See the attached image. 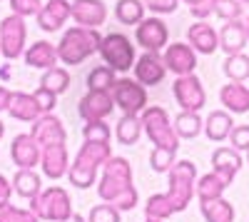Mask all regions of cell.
<instances>
[{
  "mask_svg": "<svg viewBox=\"0 0 249 222\" xmlns=\"http://www.w3.org/2000/svg\"><path fill=\"white\" fill-rule=\"evenodd\" d=\"M172 128H175V135H177L179 140H192V137H197V135L202 132L204 123H202L199 112H179V115L175 117Z\"/></svg>",
  "mask_w": 249,
  "mask_h": 222,
  "instance_id": "obj_32",
  "label": "cell"
},
{
  "mask_svg": "<svg viewBox=\"0 0 249 222\" xmlns=\"http://www.w3.org/2000/svg\"><path fill=\"white\" fill-rule=\"evenodd\" d=\"M219 100L222 105L230 110V112H249V88L242 85V83H230L219 90Z\"/></svg>",
  "mask_w": 249,
  "mask_h": 222,
  "instance_id": "obj_26",
  "label": "cell"
},
{
  "mask_svg": "<svg viewBox=\"0 0 249 222\" xmlns=\"http://www.w3.org/2000/svg\"><path fill=\"white\" fill-rule=\"evenodd\" d=\"M239 3H244V5H249V0H239Z\"/></svg>",
  "mask_w": 249,
  "mask_h": 222,
  "instance_id": "obj_55",
  "label": "cell"
},
{
  "mask_svg": "<svg viewBox=\"0 0 249 222\" xmlns=\"http://www.w3.org/2000/svg\"><path fill=\"white\" fill-rule=\"evenodd\" d=\"M164 68L170 73H175L177 77L182 75H195V68H197V53L187 45V43H172L164 48Z\"/></svg>",
  "mask_w": 249,
  "mask_h": 222,
  "instance_id": "obj_12",
  "label": "cell"
},
{
  "mask_svg": "<svg viewBox=\"0 0 249 222\" xmlns=\"http://www.w3.org/2000/svg\"><path fill=\"white\" fill-rule=\"evenodd\" d=\"M142 135V123H140V115H122L120 123L115 125V137L120 145H137V140Z\"/></svg>",
  "mask_w": 249,
  "mask_h": 222,
  "instance_id": "obj_29",
  "label": "cell"
},
{
  "mask_svg": "<svg viewBox=\"0 0 249 222\" xmlns=\"http://www.w3.org/2000/svg\"><path fill=\"white\" fill-rule=\"evenodd\" d=\"M217 37H219V48H222L227 55H237V53H242L244 45L249 43L242 20H232V23H224L222 30L217 33Z\"/></svg>",
  "mask_w": 249,
  "mask_h": 222,
  "instance_id": "obj_22",
  "label": "cell"
},
{
  "mask_svg": "<svg viewBox=\"0 0 249 222\" xmlns=\"http://www.w3.org/2000/svg\"><path fill=\"white\" fill-rule=\"evenodd\" d=\"M70 18L80 28L97 30V25L107 20V5L102 0H75V3H70Z\"/></svg>",
  "mask_w": 249,
  "mask_h": 222,
  "instance_id": "obj_13",
  "label": "cell"
},
{
  "mask_svg": "<svg viewBox=\"0 0 249 222\" xmlns=\"http://www.w3.org/2000/svg\"><path fill=\"white\" fill-rule=\"evenodd\" d=\"M8 115L13 120H20V123H35L43 112H40L33 92H13L10 105H8Z\"/></svg>",
  "mask_w": 249,
  "mask_h": 222,
  "instance_id": "obj_21",
  "label": "cell"
},
{
  "mask_svg": "<svg viewBox=\"0 0 249 222\" xmlns=\"http://www.w3.org/2000/svg\"><path fill=\"white\" fill-rule=\"evenodd\" d=\"M224 75L232 80V83H244L249 77V55L237 53V55H227L224 65H222Z\"/></svg>",
  "mask_w": 249,
  "mask_h": 222,
  "instance_id": "obj_34",
  "label": "cell"
},
{
  "mask_svg": "<svg viewBox=\"0 0 249 222\" xmlns=\"http://www.w3.org/2000/svg\"><path fill=\"white\" fill-rule=\"evenodd\" d=\"M199 212L207 222H234V205L227 203L224 197L199 203Z\"/></svg>",
  "mask_w": 249,
  "mask_h": 222,
  "instance_id": "obj_30",
  "label": "cell"
},
{
  "mask_svg": "<svg viewBox=\"0 0 249 222\" xmlns=\"http://www.w3.org/2000/svg\"><path fill=\"white\" fill-rule=\"evenodd\" d=\"M172 215H175V212H172V207H170V203H167V197H164L162 192L147 197V203H144V217L164 220V222H167Z\"/></svg>",
  "mask_w": 249,
  "mask_h": 222,
  "instance_id": "obj_36",
  "label": "cell"
},
{
  "mask_svg": "<svg viewBox=\"0 0 249 222\" xmlns=\"http://www.w3.org/2000/svg\"><path fill=\"white\" fill-rule=\"evenodd\" d=\"M170 175V190L164 192L172 212H184L190 200L195 197V183H197V165L192 160H177L172 165Z\"/></svg>",
  "mask_w": 249,
  "mask_h": 222,
  "instance_id": "obj_3",
  "label": "cell"
},
{
  "mask_svg": "<svg viewBox=\"0 0 249 222\" xmlns=\"http://www.w3.org/2000/svg\"><path fill=\"white\" fill-rule=\"evenodd\" d=\"M135 80L142 85V88H147V85H160L164 75H167V68H164V60L160 53H144L142 57L135 60Z\"/></svg>",
  "mask_w": 249,
  "mask_h": 222,
  "instance_id": "obj_14",
  "label": "cell"
},
{
  "mask_svg": "<svg viewBox=\"0 0 249 222\" xmlns=\"http://www.w3.org/2000/svg\"><path fill=\"white\" fill-rule=\"evenodd\" d=\"M30 137L35 140L40 148H48V145H65L68 132H65L62 120L50 112V115H40L35 123H33Z\"/></svg>",
  "mask_w": 249,
  "mask_h": 222,
  "instance_id": "obj_11",
  "label": "cell"
},
{
  "mask_svg": "<svg viewBox=\"0 0 249 222\" xmlns=\"http://www.w3.org/2000/svg\"><path fill=\"white\" fill-rule=\"evenodd\" d=\"M10 185H13V192L20 195L23 200H33L43 192V180H40L35 170H18L15 177L10 180Z\"/></svg>",
  "mask_w": 249,
  "mask_h": 222,
  "instance_id": "obj_27",
  "label": "cell"
},
{
  "mask_svg": "<svg viewBox=\"0 0 249 222\" xmlns=\"http://www.w3.org/2000/svg\"><path fill=\"white\" fill-rule=\"evenodd\" d=\"M244 33H247V40H249V18L244 20Z\"/></svg>",
  "mask_w": 249,
  "mask_h": 222,
  "instance_id": "obj_52",
  "label": "cell"
},
{
  "mask_svg": "<svg viewBox=\"0 0 249 222\" xmlns=\"http://www.w3.org/2000/svg\"><path fill=\"white\" fill-rule=\"evenodd\" d=\"M37 88H43V90H48V92H53L55 97L57 95H62L68 88H70V73L65 70V68H50V70H45V75L40 77V85Z\"/></svg>",
  "mask_w": 249,
  "mask_h": 222,
  "instance_id": "obj_33",
  "label": "cell"
},
{
  "mask_svg": "<svg viewBox=\"0 0 249 222\" xmlns=\"http://www.w3.org/2000/svg\"><path fill=\"white\" fill-rule=\"evenodd\" d=\"M65 222H88V220L82 217V215H77V212H72V215H70V217H68Z\"/></svg>",
  "mask_w": 249,
  "mask_h": 222,
  "instance_id": "obj_50",
  "label": "cell"
},
{
  "mask_svg": "<svg viewBox=\"0 0 249 222\" xmlns=\"http://www.w3.org/2000/svg\"><path fill=\"white\" fill-rule=\"evenodd\" d=\"M172 95L177 100V105L182 108V112H199L207 103V92L204 85L197 75H182L175 80L172 85Z\"/></svg>",
  "mask_w": 249,
  "mask_h": 222,
  "instance_id": "obj_9",
  "label": "cell"
},
{
  "mask_svg": "<svg viewBox=\"0 0 249 222\" xmlns=\"http://www.w3.org/2000/svg\"><path fill=\"white\" fill-rule=\"evenodd\" d=\"M82 137H85V143H110L112 130L105 120H95V123L82 125Z\"/></svg>",
  "mask_w": 249,
  "mask_h": 222,
  "instance_id": "obj_38",
  "label": "cell"
},
{
  "mask_svg": "<svg viewBox=\"0 0 249 222\" xmlns=\"http://www.w3.org/2000/svg\"><path fill=\"white\" fill-rule=\"evenodd\" d=\"M88 222H120V212L107 205V203H102V205H95L88 215Z\"/></svg>",
  "mask_w": 249,
  "mask_h": 222,
  "instance_id": "obj_42",
  "label": "cell"
},
{
  "mask_svg": "<svg viewBox=\"0 0 249 222\" xmlns=\"http://www.w3.org/2000/svg\"><path fill=\"white\" fill-rule=\"evenodd\" d=\"M242 170V155L232 148H217L212 152V172H219L232 183L234 175Z\"/></svg>",
  "mask_w": 249,
  "mask_h": 222,
  "instance_id": "obj_25",
  "label": "cell"
},
{
  "mask_svg": "<svg viewBox=\"0 0 249 222\" xmlns=\"http://www.w3.org/2000/svg\"><path fill=\"white\" fill-rule=\"evenodd\" d=\"M13 15L18 18H28V15H37L43 8V0H10Z\"/></svg>",
  "mask_w": 249,
  "mask_h": 222,
  "instance_id": "obj_43",
  "label": "cell"
},
{
  "mask_svg": "<svg viewBox=\"0 0 249 222\" xmlns=\"http://www.w3.org/2000/svg\"><path fill=\"white\" fill-rule=\"evenodd\" d=\"M115 80H117V75L107 65H97L88 75V90L90 92H110L112 85H115Z\"/></svg>",
  "mask_w": 249,
  "mask_h": 222,
  "instance_id": "obj_35",
  "label": "cell"
},
{
  "mask_svg": "<svg viewBox=\"0 0 249 222\" xmlns=\"http://www.w3.org/2000/svg\"><path fill=\"white\" fill-rule=\"evenodd\" d=\"M10 195H13V185L5 175H0V203H10Z\"/></svg>",
  "mask_w": 249,
  "mask_h": 222,
  "instance_id": "obj_48",
  "label": "cell"
},
{
  "mask_svg": "<svg viewBox=\"0 0 249 222\" xmlns=\"http://www.w3.org/2000/svg\"><path fill=\"white\" fill-rule=\"evenodd\" d=\"M135 40L147 53H160L162 48H167L170 28L164 25L162 18H144L140 25H135Z\"/></svg>",
  "mask_w": 249,
  "mask_h": 222,
  "instance_id": "obj_10",
  "label": "cell"
},
{
  "mask_svg": "<svg viewBox=\"0 0 249 222\" xmlns=\"http://www.w3.org/2000/svg\"><path fill=\"white\" fill-rule=\"evenodd\" d=\"M247 163H249V150H247Z\"/></svg>",
  "mask_w": 249,
  "mask_h": 222,
  "instance_id": "obj_56",
  "label": "cell"
},
{
  "mask_svg": "<svg viewBox=\"0 0 249 222\" xmlns=\"http://www.w3.org/2000/svg\"><path fill=\"white\" fill-rule=\"evenodd\" d=\"M190 13L199 20V23H204L210 15H214V0H202L199 5H195V8H190Z\"/></svg>",
  "mask_w": 249,
  "mask_h": 222,
  "instance_id": "obj_47",
  "label": "cell"
},
{
  "mask_svg": "<svg viewBox=\"0 0 249 222\" xmlns=\"http://www.w3.org/2000/svg\"><path fill=\"white\" fill-rule=\"evenodd\" d=\"M97 165L95 163H90L88 157H82L80 152L75 155V160L70 163V167H68V180H70V185L72 187H77V190H88V187H92L95 183H97Z\"/></svg>",
  "mask_w": 249,
  "mask_h": 222,
  "instance_id": "obj_20",
  "label": "cell"
},
{
  "mask_svg": "<svg viewBox=\"0 0 249 222\" xmlns=\"http://www.w3.org/2000/svg\"><path fill=\"white\" fill-rule=\"evenodd\" d=\"M28 210H30L37 220H45V222H65V220L72 215V200H70L68 190L53 185V187H45L37 197H33Z\"/></svg>",
  "mask_w": 249,
  "mask_h": 222,
  "instance_id": "obj_4",
  "label": "cell"
},
{
  "mask_svg": "<svg viewBox=\"0 0 249 222\" xmlns=\"http://www.w3.org/2000/svg\"><path fill=\"white\" fill-rule=\"evenodd\" d=\"M230 143H232V150L237 152L249 150V125H234L230 132Z\"/></svg>",
  "mask_w": 249,
  "mask_h": 222,
  "instance_id": "obj_44",
  "label": "cell"
},
{
  "mask_svg": "<svg viewBox=\"0 0 249 222\" xmlns=\"http://www.w3.org/2000/svg\"><path fill=\"white\" fill-rule=\"evenodd\" d=\"M115 18H117L120 25H140L144 20L142 0H117L115 3Z\"/></svg>",
  "mask_w": 249,
  "mask_h": 222,
  "instance_id": "obj_31",
  "label": "cell"
},
{
  "mask_svg": "<svg viewBox=\"0 0 249 222\" xmlns=\"http://www.w3.org/2000/svg\"><path fill=\"white\" fill-rule=\"evenodd\" d=\"M132 187V165L124 157H110L102 165V177L97 183V195L102 203L115 205L122 192H127Z\"/></svg>",
  "mask_w": 249,
  "mask_h": 222,
  "instance_id": "obj_2",
  "label": "cell"
},
{
  "mask_svg": "<svg viewBox=\"0 0 249 222\" xmlns=\"http://www.w3.org/2000/svg\"><path fill=\"white\" fill-rule=\"evenodd\" d=\"M115 108H120L124 115H142L147 108V90L132 77H117L110 90Z\"/></svg>",
  "mask_w": 249,
  "mask_h": 222,
  "instance_id": "obj_7",
  "label": "cell"
},
{
  "mask_svg": "<svg viewBox=\"0 0 249 222\" xmlns=\"http://www.w3.org/2000/svg\"><path fill=\"white\" fill-rule=\"evenodd\" d=\"M102 35L92 28H80L72 25L62 33V40L57 43V60H62L65 65H80L82 60H88L100 50Z\"/></svg>",
  "mask_w": 249,
  "mask_h": 222,
  "instance_id": "obj_1",
  "label": "cell"
},
{
  "mask_svg": "<svg viewBox=\"0 0 249 222\" xmlns=\"http://www.w3.org/2000/svg\"><path fill=\"white\" fill-rule=\"evenodd\" d=\"M115 110V103H112V95L110 92H90L80 97V105H77V112L85 123H95V120H105L110 117Z\"/></svg>",
  "mask_w": 249,
  "mask_h": 222,
  "instance_id": "obj_15",
  "label": "cell"
},
{
  "mask_svg": "<svg viewBox=\"0 0 249 222\" xmlns=\"http://www.w3.org/2000/svg\"><path fill=\"white\" fill-rule=\"evenodd\" d=\"M144 222H164V220H152V217H147V220H144Z\"/></svg>",
  "mask_w": 249,
  "mask_h": 222,
  "instance_id": "obj_54",
  "label": "cell"
},
{
  "mask_svg": "<svg viewBox=\"0 0 249 222\" xmlns=\"http://www.w3.org/2000/svg\"><path fill=\"white\" fill-rule=\"evenodd\" d=\"M55 63H57V50L48 40H37V43H33L25 50V65H30V68L50 70V68H55Z\"/></svg>",
  "mask_w": 249,
  "mask_h": 222,
  "instance_id": "obj_24",
  "label": "cell"
},
{
  "mask_svg": "<svg viewBox=\"0 0 249 222\" xmlns=\"http://www.w3.org/2000/svg\"><path fill=\"white\" fill-rule=\"evenodd\" d=\"M175 163H177V152H175V150L155 148V150L150 152V167H152L155 172H170Z\"/></svg>",
  "mask_w": 249,
  "mask_h": 222,
  "instance_id": "obj_39",
  "label": "cell"
},
{
  "mask_svg": "<svg viewBox=\"0 0 249 222\" xmlns=\"http://www.w3.org/2000/svg\"><path fill=\"white\" fill-rule=\"evenodd\" d=\"M3 135H5V125H3V120H0V140H3Z\"/></svg>",
  "mask_w": 249,
  "mask_h": 222,
  "instance_id": "obj_53",
  "label": "cell"
},
{
  "mask_svg": "<svg viewBox=\"0 0 249 222\" xmlns=\"http://www.w3.org/2000/svg\"><path fill=\"white\" fill-rule=\"evenodd\" d=\"M184 3L190 5V8H195V5H199V3H202V0H184Z\"/></svg>",
  "mask_w": 249,
  "mask_h": 222,
  "instance_id": "obj_51",
  "label": "cell"
},
{
  "mask_svg": "<svg viewBox=\"0 0 249 222\" xmlns=\"http://www.w3.org/2000/svg\"><path fill=\"white\" fill-rule=\"evenodd\" d=\"M80 155L88 157L90 163H95L97 167H102L112 157V148H110V143H85L80 148Z\"/></svg>",
  "mask_w": 249,
  "mask_h": 222,
  "instance_id": "obj_37",
  "label": "cell"
},
{
  "mask_svg": "<svg viewBox=\"0 0 249 222\" xmlns=\"http://www.w3.org/2000/svg\"><path fill=\"white\" fill-rule=\"evenodd\" d=\"M232 128H234L232 115L227 110H214V112H210V117H207V123H204V135L210 137L212 143H222V140L230 137Z\"/></svg>",
  "mask_w": 249,
  "mask_h": 222,
  "instance_id": "obj_28",
  "label": "cell"
},
{
  "mask_svg": "<svg viewBox=\"0 0 249 222\" xmlns=\"http://www.w3.org/2000/svg\"><path fill=\"white\" fill-rule=\"evenodd\" d=\"M177 3H179V0H142V5L147 8V10H152L155 18H157V15H170V13H175V10H177Z\"/></svg>",
  "mask_w": 249,
  "mask_h": 222,
  "instance_id": "obj_45",
  "label": "cell"
},
{
  "mask_svg": "<svg viewBox=\"0 0 249 222\" xmlns=\"http://www.w3.org/2000/svg\"><path fill=\"white\" fill-rule=\"evenodd\" d=\"M25 40H28L25 18L8 15V18L0 20V55L5 60H15V57L23 55Z\"/></svg>",
  "mask_w": 249,
  "mask_h": 222,
  "instance_id": "obj_8",
  "label": "cell"
},
{
  "mask_svg": "<svg viewBox=\"0 0 249 222\" xmlns=\"http://www.w3.org/2000/svg\"><path fill=\"white\" fill-rule=\"evenodd\" d=\"M0 222H40V220L25 207H15L10 203H0Z\"/></svg>",
  "mask_w": 249,
  "mask_h": 222,
  "instance_id": "obj_40",
  "label": "cell"
},
{
  "mask_svg": "<svg viewBox=\"0 0 249 222\" xmlns=\"http://www.w3.org/2000/svg\"><path fill=\"white\" fill-rule=\"evenodd\" d=\"M10 157L18 170H33L35 165H40V145L30 135H15L10 145Z\"/></svg>",
  "mask_w": 249,
  "mask_h": 222,
  "instance_id": "obj_18",
  "label": "cell"
},
{
  "mask_svg": "<svg viewBox=\"0 0 249 222\" xmlns=\"http://www.w3.org/2000/svg\"><path fill=\"white\" fill-rule=\"evenodd\" d=\"M35 18H37V28L40 30L55 33L70 20V3L68 0H48Z\"/></svg>",
  "mask_w": 249,
  "mask_h": 222,
  "instance_id": "obj_17",
  "label": "cell"
},
{
  "mask_svg": "<svg viewBox=\"0 0 249 222\" xmlns=\"http://www.w3.org/2000/svg\"><path fill=\"white\" fill-rule=\"evenodd\" d=\"M10 95H13V90H8L5 85H0V112H8V105H10Z\"/></svg>",
  "mask_w": 249,
  "mask_h": 222,
  "instance_id": "obj_49",
  "label": "cell"
},
{
  "mask_svg": "<svg viewBox=\"0 0 249 222\" xmlns=\"http://www.w3.org/2000/svg\"><path fill=\"white\" fill-rule=\"evenodd\" d=\"M142 130L147 132V137L152 140L155 148H162V150H175L179 148V137L175 135V128H172V120L167 115V110L160 108V105H147L142 110Z\"/></svg>",
  "mask_w": 249,
  "mask_h": 222,
  "instance_id": "obj_5",
  "label": "cell"
},
{
  "mask_svg": "<svg viewBox=\"0 0 249 222\" xmlns=\"http://www.w3.org/2000/svg\"><path fill=\"white\" fill-rule=\"evenodd\" d=\"M40 165H43V175L48 180H60L62 175H68L70 157L65 145H48L40 148Z\"/></svg>",
  "mask_w": 249,
  "mask_h": 222,
  "instance_id": "obj_16",
  "label": "cell"
},
{
  "mask_svg": "<svg viewBox=\"0 0 249 222\" xmlns=\"http://www.w3.org/2000/svg\"><path fill=\"white\" fill-rule=\"evenodd\" d=\"M33 97H35V103H37V108H40V112H43V115H50L53 108L57 105V97H55L53 92L43 90V88H37V90L33 92Z\"/></svg>",
  "mask_w": 249,
  "mask_h": 222,
  "instance_id": "obj_46",
  "label": "cell"
},
{
  "mask_svg": "<svg viewBox=\"0 0 249 222\" xmlns=\"http://www.w3.org/2000/svg\"><path fill=\"white\" fill-rule=\"evenodd\" d=\"M187 40H190V45L195 53H202V55H212L217 48H219V37H217V30L210 25V23H197L190 25L187 30Z\"/></svg>",
  "mask_w": 249,
  "mask_h": 222,
  "instance_id": "obj_19",
  "label": "cell"
},
{
  "mask_svg": "<svg viewBox=\"0 0 249 222\" xmlns=\"http://www.w3.org/2000/svg\"><path fill=\"white\" fill-rule=\"evenodd\" d=\"M214 15L222 18L224 23L242 18V3L239 0H214Z\"/></svg>",
  "mask_w": 249,
  "mask_h": 222,
  "instance_id": "obj_41",
  "label": "cell"
},
{
  "mask_svg": "<svg viewBox=\"0 0 249 222\" xmlns=\"http://www.w3.org/2000/svg\"><path fill=\"white\" fill-rule=\"evenodd\" d=\"M230 185H232V183H230L227 177H222L219 172H207V175L197 177L195 195L199 197V203H210V200H219Z\"/></svg>",
  "mask_w": 249,
  "mask_h": 222,
  "instance_id": "obj_23",
  "label": "cell"
},
{
  "mask_svg": "<svg viewBox=\"0 0 249 222\" xmlns=\"http://www.w3.org/2000/svg\"><path fill=\"white\" fill-rule=\"evenodd\" d=\"M97 53L102 55L105 65H107L115 75L132 70L135 60H137V57H135V45L130 43V37L122 35V33H107L105 37H102Z\"/></svg>",
  "mask_w": 249,
  "mask_h": 222,
  "instance_id": "obj_6",
  "label": "cell"
}]
</instances>
